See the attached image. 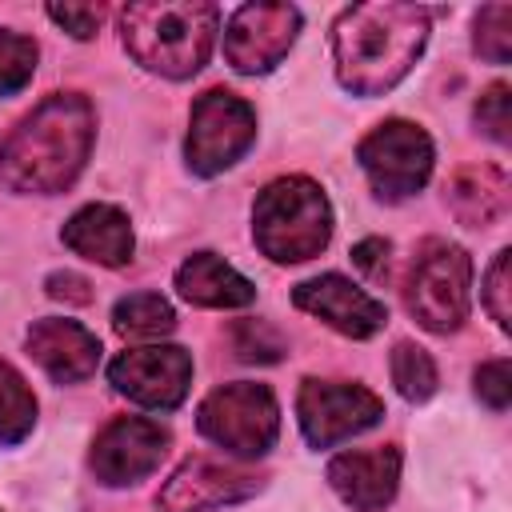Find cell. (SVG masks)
I'll use <instances>...</instances> for the list:
<instances>
[{
    "instance_id": "ba28073f",
    "label": "cell",
    "mask_w": 512,
    "mask_h": 512,
    "mask_svg": "<svg viewBox=\"0 0 512 512\" xmlns=\"http://www.w3.org/2000/svg\"><path fill=\"white\" fill-rule=\"evenodd\" d=\"M252 144H256V112L244 96H236L228 88H208L192 104L184 156L196 176H220Z\"/></svg>"
},
{
    "instance_id": "44dd1931",
    "label": "cell",
    "mask_w": 512,
    "mask_h": 512,
    "mask_svg": "<svg viewBox=\"0 0 512 512\" xmlns=\"http://www.w3.org/2000/svg\"><path fill=\"white\" fill-rule=\"evenodd\" d=\"M36 424V396L28 388V380L0 360V448L20 444Z\"/></svg>"
},
{
    "instance_id": "ffe728a7",
    "label": "cell",
    "mask_w": 512,
    "mask_h": 512,
    "mask_svg": "<svg viewBox=\"0 0 512 512\" xmlns=\"http://www.w3.org/2000/svg\"><path fill=\"white\" fill-rule=\"evenodd\" d=\"M112 328L124 340H160L176 328V312L156 292H132L112 308Z\"/></svg>"
},
{
    "instance_id": "cb8c5ba5",
    "label": "cell",
    "mask_w": 512,
    "mask_h": 512,
    "mask_svg": "<svg viewBox=\"0 0 512 512\" xmlns=\"http://www.w3.org/2000/svg\"><path fill=\"white\" fill-rule=\"evenodd\" d=\"M36 72V44L12 28H0V96H16Z\"/></svg>"
},
{
    "instance_id": "d4e9b609",
    "label": "cell",
    "mask_w": 512,
    "mask_h": 512,
    "mask_svg": "<svg viewBox=\"0 0 512 512\" xmlns=\"http://www.w3.org/2000/svg\"><path fill=\"white\" fill-rule=\"evenodd\" d=\"M476 128L496 144H512V92H508V84H488L480 92Z\"/></svg>"
},
{
    "instance_id": "6da1fadb",
    "label": "cell",
    "mask_w": 512,
    "mask_h": 512,
    "mask_svg": "<svg viewBox=\"0 0 512 512\" xmlns=\"http://www.w3.org/2000/svg\"><path fill=\"white\" fill-rule=\"evenodd\" d=\"M428 44V8L420 4H352L332 24L336 80L356 96L396 88Z\"/></svg>"
},
{
    "instance_id": "8992f818",
    "label": "cell",
    "mask_w": 512,
    "mask_h": 512,
    "mask_svg": "<svg viewBox=\"0 0 512 512\" xmlns=\"http://www.w3.org/2000/svg\"><path fill=\"white\" fill-rule=\"evenodd\" d=\"M196 428L216 448H224L240 460H256L280 436V404L268 384L236 380V384H224L204 396V404L196 412Z\"/></svg>"
},
{
    "instance_id": "9a60e30c",
    "label": "cell",
    "mask_w": 512,
    "mask_h": 512,
    "mask_svg": "<svg viewBox=\"0 0 512 512\" xmlns=\"http://www.w3.org/2000/svg\"><path fill=\"white\" fill-rule=\"evenodd\" d=\"M328 484L352 512H380L384 504H392L400 484V448L380 444V448L340 452L328 464Z\"/></svg>"
},
{
    "instance_id": "4316f807",
    "label": "cell",
    "mask_w": 512,
    "mask_h": 512,
    "mask_svg": "<svg viewBox=\"0 0 512 512\" xmlns=\"http://www.w3.org/2000/svg\"><path fill=\"white\" fill-rule=\"evenodd\" d=\"M508 296H512V252L500 248L496 260H492V268L484 272V308H488V316H492L500 328L512 324V320H508V316H512Z\"/></svg>"
},
{
    "instance_id": "5b68a950",
    "label": "cell",
    "mask_w": 512,
    "mask_h": 512,
    "mask_svg": "<svg viewBox=\"0 0 512 512\" xmlns=\"http://www.w3.org/2000/svg\"><path fill=\"white\" fill-rule=\"evenodd\" d=\"M468 300H472L468 252L452 240H424L404 288V304L412 320L436 336H448L468 320Z\"/></svg>"
},
{
    "instance_id": "ac0fdd59",
    "label": "cell",
    "mask_w": 512,
    "mask_h": 512,
    "mask_svg": "<svg viewBox=\"0 0 512 512\" xmlns=\"http://www.w3.org/2000/svg\"><path fill=\"white\" fill-rule=\"evenodd\" d=\"M444 200L452 208V216L468 228H488L496 220L508 216L512 208V184L504 176V168L496 164H464L448 176Z\"/></svg>"
},
{
    "instance_id": "5bb4252c",
    "label": "cell",
    "mask_w": 512,
    "mask_h": 512,
    "mask_svg": "<svg viewBox=\"0 0 512 512\" xmlns=\"http://www.w3.org/2000/svg\"><path fill=\"white\" fill-rule=\"evenodd\" d=\"M292 304L308 316H320L328 328H336L340 336H352V340H368L388 324V308L340 272H324V276L296 284Z\"/></svg>"
},
{
    "instance_id": "7a4b0ae2",
    "label": "cell",
    "mask_w": 512,
    "mask_h": 512,
    "mask_svg": "<svg viewBox=\"0 0 512 512\" xmlns=\"http://www.w3.org/2000/svg\"><path fill=\"white\" fill-rule=\"evenodd\" d=\"M92 140V104L80 92H52L0 144V180L12 192L56 196L84 172Z\"/></svg>"
},
{
    "instance_id": "7c38bea8",
    "label": "cell",
    "mask_w": 512,
    "mask_h": 512,
    "mask_svg": "<svg viewBox=\"0 0 512 512\" xmlns=\"http://www.w3.org/2000/svg\"><path fill=\"white\" fill-rule=\"evenodd\" d=\"M172 436L168 428H160L156 420H144V416H116L92 444V472L100 484L108 488H128L144 476H152L168 452Z\"/></svg>"
},
{
    "instance_id": "4fadbf2b",
    "label": "cell",
    "mask_w": 512,
    "mask_h": 512,
    "mask_svg": "<svg viewBox=\"0 0 512 512\" xmlns=\"http://www.w3.org/2000/svg\"><path fill=\"white\" fill-rule=\"evenodd\" d=\"M264 488V476L240 464H224L212 456L184 460L160 488V512H208L224 504H240Z\"/></svg>"
},
{
    "instance_id": "52a82bcc",
    "label": "cell",
    "mask_w": 512,
    "mask_h": 512,
    "mask_svg": "<svg viewBox=\"0 0 512 512\" xmlns=\"http://www.w3.org/2000/svg\"><path fill=\"white\" fill-rule=\"evenodd\" d=\"M356 160H360L372 192L380 200L396 204V200L416 196L428 184L436 152H432V140H428V132L420 124H412V120H384V124H376L360 140Z\"/></svg>"
},
{
    "instance_id": "4dcf8cb0",
    "label": "cell",
    "mask_w": 512,
    "mask_h": 512,
    "mask_svg": "<svg viewBox=\"0 0 512 512\" xmlns=\"http://www.w3.org/2000/svg\"><path fill=\"white\" fill-rule=\"evenodd\" d=\"M44 292L52 300H64V304H88L92 300V284L84 276H76V272H52L44 280Z\"/></svg>"
},
{
    "instance_id": "e0dca14e",
    "label": "cell",
    "mask_w": 512,
    "mask_h": 512,
    "mask_svg": "<svg viewBox=\"0 0 512 512\" xmlns=\"http://www.w3.org/2000/svg\"><path fill=\"white\" fill-rule=\"evenodd\" d=\"M60 240L76 256H84V260H92L100 268H124L132 260V248H136L132 224L116 204H84L64 224Z\"/></svg>"
},
{
    "instance_id": "277c9868",
    "label": "cell",
    "mask_w": 512,
    "mask_h": 512,
    "mask_svg": "<svg viewBox=\"0 0 512 512\" xmlns=\"http://www.w3.org/2000/svg\"><path fill=\"white\" fill-rule=\"evenodd\" d=\"M256 248L276 264H300L328 248L332 240V204L324 188L308 176L272 180L252 208Z\"/></svg>"
},
{
    "instance_id": "f1b7e54d",
    "label": "cell",
    "mask_w": 512,
    "mask_h": 512,
    "mask_svg": "<svg viewBox=\"0 0 512 512\" xmlns=\"http://www.w3.org/2000/svg\"><path fill=\"white\" fill-rule=\"evenodd\" d=\"M48 20L60 24L76 40H92L104 20V8L100 4H48Z\"/></svg>"
},
{
    "instance_id": "30bf717a",
    "label": "cell",
    "mask_w": 512,
    "mask_h": 512,
    "mask_svg": "<svg viewBox=\"0 0 512 512\" xmlns=\"http://www.w3.org/2000/svg\"><path fill=\"white\" fill-rule=\"evenodd\" d=\"M108 380L120 396L136 400L140 408L172 412L184 404L192 384V356L180 344H148L128 348L108 364Z\"/></svg>"
},
{
    "instance_id": "2e32d148",
    "label": "cell",
    "mask_w": 512,
    "mask_h": 512,
    "mask_svg": "<svg viewBox=\"0 0 512 512\" xmlns=\"http://www.w3.org/2000/svg\"><path fill=\"white\" fill-rule=\"evenodd\" d=\"M28 356L56 380V384H76L88 380L100 364V340L76 320L44 316L28 328Z\"/></svg>"
},
{
    "instance_id": "3957f363",
    "label": "cell",
    "mask_w": 512,
    "mask_h": 512,
    "mask_svg": "<svg viewBox=\"0 0 512 512\" xmlns=\"http://www.w3.org/2000/svg\"><path fill=\"white\" fill-rule=\"evenodd\" d=\"M220 8L200 0H144L120 12L128 56L168 80H188L208 64Z\"/></svg>"
},
{
    "instance_id": "9c48e42d",
    "label": "cell",
    "mask_w": 512,
    "mask_h": 512,
    "mask_svg": "<svg viewBox=\"0 0 512 512\" xmlns=\"http://www.w3.org/2000/svg\"><path fill=\"white\" fill-rule=\"evenodd\" d=\"M384 400L364 384L344 380H304L296 396V420L312 448H332L348 436L380 424Z\"/></svg>"
},
{
    "instance_id": "603a6c76",
    "label": "cell",
    "mask_w": 512,
    "mask_h": 512,
    "mask_svg": "<svg viewBox=\"0 0 512 512\" xmlns=\"http://www.w3.org/2000/svg\"><path fill=\"white\" fill-rule=\"evenodd\" d=\"M472 48L488 64L512 60V4H484L472 20Z\"/></svg>"
},
{
    "instance_id": "8fae6325",
    "label": "cell",
    "mask_w": 512,
    "mask_h": 512,
    "mask_svg": "<svg viewBox=\"0 0 512 512\" xmlns=\"http://www.w3.org/2000/svg\"><path fill=\"white\" fill-rule=\"evenodd\" d=\"M296 32L300 12L292 4H244L232 12L224 28V56L244 76L272 72L288 56Z\"/></svg>"
},
{
    "instance_id": "7402d4cb",
    "label": "cell",
    "mask_w": 512,
    "mask_h": 512,
    "mask_svg": "<svg viewBox=\"0 0 512 512\" xmlns=\"http://www.w3.org/2000/svg\"><path fill=\"white\" fill-rule=\"evenodd\" d=\"M392 384H396V392H400L404 400H412V404L428 400V396L436 392V364H432V356H428L420 344L400 340V344L392 348Z\"/></svg>"
},
{
    "instance_id": "d6986e66",
    "label": "cell",
    "mask_w": 512,
    "mask_h": 512,
    "mask_svg": "<svg viewBox=\"0 0 512 512\" xmlns=\"http://www.w3.org/2000/svg\"><path fill=\"white\" fill-rule=\"evenodd\" d=\"M176 292L196 308H248L256 300L252 280H244L216 252H196L176 268Z\"/></svg>"
},
{
    "instance_id": "83f0119b",
    "label": "cell",
    "mask_w": 512,
    "mask_h": 512,
    "mask_svg": "<svg viewBox=\"0 0 512 512\" xmlns=\"http://www.w3.org/2000/svg\"><path fill=\"white\" fill-rule=\"evenodd\" d=\"M476 396L480 404H488L492 412H504L512 400V364L508 360H488L476 368Z\"/></svg>"
},
{
    "instance_id": "484cf974",
    "label": "cell",
    "mask_w": 512,
    "mask_h": 512,
    "mask_svg": "<svg viewBox=\"0 0 512 512\" xmlns=\"http://www.w3.org/2000/svg\"><path fill=\"white\" fill-rule=\"evenodd\" d=\"M232 344H236V356L240 360H256V364H272L284 356V340L280 332H272L264 320H240L232 328Z\"/></svg>"
},
{
    "instance_id": "f546056e",
    "label": "cell",
    "mask_w": 512,
    "mask_h": 512,
    "mask_svg": "<svg viewBox=\"0 0 512 512\" xmlns=\"http://www.w3.org/2000/svg\"><path fill=\"white\" fill-rule=\"evenodd\" d=\"M388 252H392L388 240L368 236V240H360V244L352 248V264H356L368 280H384V276H388Z\"/></svg>"
}]
</instances>
